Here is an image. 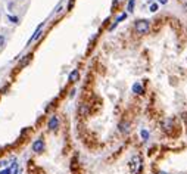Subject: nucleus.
I'll return each mask as SVG.
<instances>
[{
    "label": "nucleus",
    "instance_id": "obj_15",
    "mask_svg": "<svg viewBox=\"0 0 187 174\" xmlns=\"http://www.w3.org/2000/svg\"><path fill=\"white\" fill-rule=\"evenodd\" d=\"M9 19H10L12 22H15V24L18 22V18H16V16H9Z\"/></svg>",
    "mask_w": 187,
    "mask_h": 174
},
{
    "label": "nucleus",
    "instance_id": "obj_4",
    "mask_svg": "<svg viewBox=\"0 0 187 174\" xmlns=\"http://www.w3.org/2000/svg\"><path fill=\"white\" fill-rule=\"evenodd\" d=\"M47 127H49V130H52V131L58 130V127H59V118H58L56 115H53V117L49 120V124H47Z\"/></svg>",
    "mask_w": 187,
    "mask_h": 174
},
{
    "label": "nucleus",
    "instance_id": "obj_2",
    "mask_svg": "<svg viewBox=\"0 0 187 174\" xmlns=\"http://www.w3.org/2000/svg\"><path fill=\"white\" fill-rule=\"evenodd\" d=\"M130 170H131V174H139L140 170H142V158L139 155H134L130 161Z\"/></svg>",
    "mask_w": 187,
    "mask_h": 174
},
{
    "label": "nucleus",
    "instance_id": "obj_12",
    "mask_svg": "<svg viewBox=\"0 0 187 174\" xmlns=\"http://www.w3.org/2000/svg\"><path fill=\"white\" fill-rule=\"evenodd\" d=\"M158 6H159V4H158V3H152V4H150V12H153V13H155V12H156V10H158Z\"/></svg>",
    "mask_w": 187,
    "mask_h": 174
},
{
    "label": "nucleus",
    "instance_id": "obj_9",
    "mask_svg": "<svg viewBox=\"0 0 187 174\" xmlns=\"http://www.w3.org/2000/svg\"><path fill=\"white\" fill-rule=\"evenodd\" d=\"M143 86L140 84V83H136V84H133V93H136V94H143Z\"/></svg>",
    "mask_w": 187,
    "mask_h": 174
},
{
    "label": "nucleus",
    "instance_id": "obj_10",
    "mask_svg": "<svg viewBox=\"0 0 187 174\" xmlns=\"http://www.w3.org/2000/svg\"><path fill=\"white\" fill-rule=\"evenodd\" d=\"M140 134H142V137H143V140H145V142H148V140H149V131L148 130H142V133H140Z\"/></svg>",
    "mask_w": 187,
    "mask_h": 174
},
{
    "label": "nucleus",
    "instance_id": "obj_11",
    "mask_svg": "<svg viewBox=\"0 0 187 174\" xmlns=\"http://www.w3.org/2000/svg\"><path fill=\"white\" fill-rule=\"evenodd\" d=\"M127 10L131 13L134 10V0H128V6H127Z\"/></svg>",
    "mask_w": 187,
    "mask_h": 174
},
{
    "label": "nucleus",
    "instance_id": "obj_5",
    "mask_svg": "<svg viewBox=\"0 0 187 174\" xmlns=\"http://www.w3.org/2000/svg\"><path fill=\"white\" fill-rule=\"evenodd\" d=\"M125 18H127V13H125V12H124V13H121V15H119V16H118V18L115 19V22H112V25L109 27V31H112L113 28H116V25H118L119 22H122V21L125 19Z\"/></svg>",
    "mask_w": 187,
    "mask_h": 174
},
{
    "label": "nucleus",
    "instance_id": "obj_13",
    "mask_svg": "<svg viewBox=\"0 0 187 174\" xmlns=\"http://www.w3.org/2000/svg\"><path fill=\"white\" fill-rule=\"evenodd\" d=\"M0 174H12V167H7L4 170H0Z\"/></svg>",
    "mask_w": 187,
    "mask_h": 174
},
{
    "label": "nucleus",
    "instance_id": "obj_18",
    "mask_svg": "<svg viewBox=\"0 0 187 174\" xmlns=\"http://www.w3.org/2000/svg\"><path fill=\"white\" fill-rule=\"evenodd\" d=\"M158 174H168V173H165V171H159Z\"/></svg>",
    "mask_w": 187,
    "mask_h": 174
},
{
    "label": "nucleus",
    "instance_id": "obj_6",
    "mask_svg": "<svg viewBox=\"0 0 187 174\" xmlns=\"http://www.w3.org/2000/svg\"><path fill=\"white\" fill-rule=\"evenodd\" d=\"M43 25H44V22H41L40 25L37 27V30L34 31V34H33V37L30 39V42L28 43H31V42H34V40H37L38 37H40V34H41V30H43Z\"/></svg>",
    "mask_w": 187,
    "mask_h": 174
},
{
    "label": "nucleus",
    "instance_id": "obj_3",
    "mask_svg": "<svg viewBox=\"0 0 187 174\" xmlns=\"http://www.w3.org/2000/svg\"><path fill=\"white\" fill-rule=\"evenodd\" d=\"M33 151L36 154H41L44 151V140L43 139H37L34 143H33Z\"/></svg>",
    "mask_w": 187,
    "mask_h": 174
},
{
    "label": "nucleus",
    "instance_id": "obj_1",
    "mask_svg": "<svg viewBox=\"0 0 187 174\" xmlns=\"http://www.w3.org/2000/svg\"><path fill=\"white\" fill-rule=\"evenodd\" d=\"M134 30H136V33L145 36V34L149 33L150 22L148 21V19H139V21H136V24H134Z\"/></svg>",
    "mask_w": 187,
    "mask_h": 174
},
{
    "label": "nucleus",
    "instance_id": "obj_14",
    "mask_svg": "<svg viewBox=\"0 0 187 174\" xmlns=\"http://www.w3.org/2000/svg\"><path fill=\"white\" fill-rule=\"evenodd\" d=\"M121 1H122V0H113L112 6H113V7H118V6H119V3H121Z\"/></svg>",
    "mask_w": 187,
    "mask_h": 174
},
{
    "label": "nucleus",
    "instance_id": "obj_17",
    "mask_svg": "<svg viewBox=\"0 0 187 174\" xmlns=\"http://www.w3.org/2000/svg\"><path fill=\"white\" fill-rule=\"evenodd\" d=\"M6 165H7V161H1L0 162V167H6Z\"/></svg>",
    "mask_w": 187,
    "mask_h": 174
},
{
    "label": "nucleus",
    "instance_id": "obj_8",
    "mask_svg": "<svg viewBox=\"0 0 187 174\" xmlns=\"http://www.w3.org/2000/svg\"><path fill=\"white\" fill-rule=\"evenodd\" d=\"M78 78H80V71H78V69L71 71V74H69V81H71V83H75V81H78Z\"/></svg>",
    "mask_w": 187,
    "mask_h": 174
},
{
    "label": "nucleus",
    "instance_id": "obj_7",
    "mask_svg": "<svg viewBox=\"0 0 187 174\" xmlns=\"http://www.w3.org/2000/svg\"><path fill=\"white\" fill-rule=\"evenodd\" d=\"M119 131H121L122 134H127V133L130 131V123H127V121H122V123L119 124Z\"/></svg>",
    "mask_w": 187,
    "mask_h": 174
},
{
    "label": "nucleus",
    "instance_id": "obj_16",
    "mask_svg": "<svg viewBox=\"0 0 187 174\" xmlns=\"http://www.w3.org/2000/svg\"><path fill=\"white\" fill-rule=\"evenodd\" d=\"M158 3H159V4H167L168 0H158Z\"/></svg>",
    "mask_w": 187,
    "mask_h": 174
},
{
    "label": "nucleus",
    "instance_id": "obj_19",
    "mask_svg": "<svg viewBox=\"0 0 187 174\" xmlns=\"http://www.w3.org/2000/svg\"><path fill=\"white\" fill-rule=\"evenodd\" d=\"M184 10H187V4H186V9H184Z\"/></svg>",
    "mask_w": 187,
    "mask_h": 174
}]
</instances>
